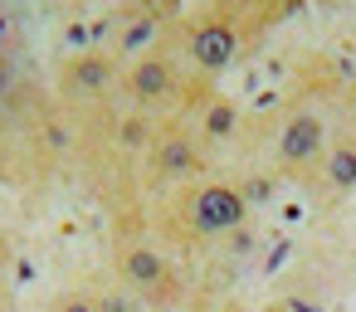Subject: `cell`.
Segmentation results:
<instances>
[{
  "instance_id": "obj_1",
  "label": "cell",
  "mask_w": 356,
  "mask_h": 312,
  "mask_svg": "<svg viewBox=\"0 0 356 312\" xmlns=\"http://www.w3.org/2000/svg\"><path fill=\"white\" fill-rule=\"evenodd\" d=\"M249 200L234 181H195L171 190V205L161 210V234L176 244H215L229 234H244Z\"/></svg>"
},
{
  "instance_id": "obj_2",
  "label": "cell",
  "mask_w": 356,
  "mask_h": 312,
  "mask_svg": "<svg viewBox=\"0 0 356 312\" xmlns=\"http://www.w3.org/2000/svg\"><path fill=\"white\" fill-rule=\"evenodd\" d=\"M249 40H254V30H249L229 6H205V10H195L191 20L176 25V44H181L186 69H191L195 79H210V83H215L225 69L239 64V54L249 49Z\"/></svg>"
},
{
  "instance_id": "obj_3",
  "label": "cell",
  "mask_w": 356,
  "mask_h": 312,
  "mask_svg": "<svg viewBox=\"0 0 356 312\" xmlns=\"http://www.w3.org/2000/svg\"><path fill=\"white\" fill-rule=\"evenodd\" d=\"M191 83H195V74L186 69L176 35L161 40L156 49L137 54L132 64H122V98L132 108L152 113V117H176L181 103H186V93H191Z\"/></svg>"
},
{
  "instance_id": "obj_4",
  "label": "cell",
  "mask_w": 356,
  "mask_h": 312,
  "mask_svg": "<svg viewBox=\"0 0 356 312\" xmlns=\"http://www.w3.org/2000/svg\"><path fill=\"white\" fill-rule=\"evenodd\" d=\"M122 93V59L108 54V49H83L74 59L59 64V79H54V103L59 113L79 127L108 108H118L113 98Z\"/></svg>"
},
{
  "instance_id": "obj_5",
  "label": "cell",
  "mask_w": 356,
  "mask_h": 312,
  "mask_svg": "<svg viewBox=\"0 0 356 312\" xmlns=\"http://www.w3.org/2000/svg\"><path fill=\"white\" fill-rule=\"evenodd\" d=\"M113 268H118V283L127 293H137L152 312H171L181 297H186V273L176 268V258L147 239V234H118V249H113Z\"/></svg>"
},
{
  "instance_id": "obj_6",
  "label": "cell",
  "mask_w": 356,
  "mask_h": 312,
  "mask_svg": "<svg viewBox=\"0 0 356 312\" xmlns=\"http://www.w3.org/2000/svg\"><path fill=\"white\" fill-rule=\"evenodd\" d=\"M205 166H210L205 142H200L186 122L166 117V122L156 127L152 151L142 156V186L156 190V195H171V190H181V186L205 181Z\"/></svg>"
},
{
  "instance_id": "obj_7",
  "label": "cell",
  "mask_w": 356,
  "mask_h": 312,
  "mask_svg": "<svg viewBox=\"0 0 356 312\" xmlns=\"http://www.w3.org/2000/svg\"><path fill=\"white\" fill-rule=\"evenodd\" d=\"M327 117L317 108H293L283 122H278V137H273V166L278 176L288 181H312L322 171V156H327Z\"/></svg>"
},
{
  "instance_id": "obj_8",
  "label": "cell",
  "mask_w": 356,
  "mask_h": 312,
  "mask_svg": "<svg viewBox=\"0 0 356 312\" xmlns=\"http://www.w3.org/2000/svg\"><path fill=\"white\" fill-rule=\"evenodd\" d=\"M317 176H322V186H327L332 195H351V190H356V137L332 142Z\"/></svg>"
},
{
  "instance_id": "obj_9",
  "label": "cell",
  "mask_w": 356,
  "mask_h": 312,
  "mask_svg": "<svg viewBox=\"0 0 356 312\" xmlns=\"http://www.w3.org/2000/svg\"><path fill=\"white\" fill-rule=\"evenodd\" d=\"M225 6H229V0H225ZM254 35L264 30V25H278L283 15H293V10H302V0H234V6H229Z\"/></svg>"
},
{
  "instance_id": "obj_10",
  "label": "cell",
  "mask_w": 356,
  "mask_h": 312,
  "mask_svg": "<svg viewBox=\"0 0 356 312\" xmlns=\"http://www.w3.org/2000/svg\"><path fill=\"white\" fill-rule=\"evenodd\" d=\"M93 302H98V312H152V307H147L137 293H127V288H118V293H98Z\"/></svg>"
},
{
  "instance_id": "obj_11",
  "label": "cell",
  "mask_w": 356,
  "mask_h": 312,
  "mask_svg": "<svg viewBox=\"0 0 356 312\" xmlns=\"http://www.w3.org/2000/svg\"><path fill=\"white\" fill-rule=\"evenodd\" d=\"M20 83H25V79H20V69H15V59H10L6 49H0V103H10Z\"/></svg>"
},
{
  "instance_id": "obj_12",
  "label": "cell",
  "mask_w": 356,
  "mask_h": 312,
  "mask_svg": "<svg viewBox=\"0 0 356 312\" xmlns=\"http://www.w3.org/2000/svg\"><path fill=\"white\" fill-rule=\"evenodd\" d=\"M54 312H98V302H93V293H69L54 302Z\"/></svg>"
},
{
  "instance_id": "obj_13",
  "label": "cell",
  "mask_w": 356,
  "mask_h": 312,
  "mask_svg": "<svg viewBox=\"0 0 356 312\" xmlns=\"http://www.w3.org/2000/svg\"><path fill=\"white\" fill-rule=\"evenodd\" d=\"M10 258H15V249H10V234L0 229V283L10 278Z\"/></svg>"
},
{
  "instance_id": "obj_14",
  "label": "cell",
  "mask_w": 356,
  "mask_h": 312,
  "mask_svg": "<svg viewBox=\"0 0 356 312\" xmlns=\"http://www.w3.org/2000/svg\"><path fill=\"white\" fill-rule=\"evenodd\" d=\"M346 117H351V137H356V88H351V98H346Z\"/></svg>"
}]
</instances>
